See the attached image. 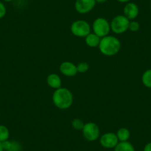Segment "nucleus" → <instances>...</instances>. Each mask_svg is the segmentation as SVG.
Listing matches in <instances>:
<instances>
[{"label": "nucleus", "mask_w": 151, "mask_h": 151, "mask_svg": "<svg viewBox=\"0 0 151 151\" xmlns=\"http://www.w3.org/2000/svg\"><path fill=\"white\" fill-rule=\"evenodd\" d=\"M122 44L118 38L114 36H107L101 38L99 49L101 54L106 56H113L121 50Z\"/></svg>", "instance_id": "obj_1"}, {"label": "nucleus", "mask_w": 151, "mask_h": 151, "mask_svg": "<svg viewBox=\"0 0 151 151\" xmlns=\"http://www.w3.org/2000/svg\"><path fill=\"white\" fill-rule=\"evenodd\" d=\"M53 104L60 110H67L72 106L73 102V95L69 89L60 88L55 90L52 95Z\"/></svg>", "instance_id": "obj_2"}, {"label": "nucleus", "mask_w": 151, "mask_h": 151, "mask_svg": "<svg viewBox=\"0 0 151 151\" xmlns=\"http://www.w3.org/2000/svg\"><path fill=\"white\" fill-rule=\"evenodd\" d=\"M130 20L124 15H117L113 17L110 23V29L116 34H122L129 30Z\"/></svg>", "instance_id": "obj_3"}, {"label": "nucleus", "mask_w": 151, "mask_h": 151, "mask_svg": "<svg viewBox=\"0 0 151 151\" xmlns=\"http://www.w3.org/2000/svg\"><path fill=\"white\" fill-rule=\"evenodd\" d=\"M70 32L76 37L85 38L91 33V27L85 20L79 19L74 21L71 24Z\"/></svg>", "instance_id": "obj_4"}, {"label": "nucleus", "mask_w": 151, "mask_h": 151, "mask_svg": "<svg viewBox=\"0 0 151 151\" xmlns=\"http://www.w3.org/2000/svg\"><path fill=\"white\" fill-rule=\"evenodd\" d=\"M91 28L93 31V33L96 34L100 38L107 36L111 31L110 23L109 22L108 20L103 17H99L96 19L93 22Z\"/></svg>", "instance_id": "obj_5"}, {"label": "nucleus", "mask_w": 151, "mask_h": 151, "mask_svg": "<svg viewBox=\"0 0 151 151\" xmlns=\"http://www.w3.org/2000/svg\"><path fill=\"white\" fill-rule=\"evenodd\" d=\"M84 138L88 142H95L100 137V129L95 122L85 123L82 130Z\"/></svg>", "instance_id": "obj_6"}, {"label": "nucleus", "mask_w": 151, "mask_h": 151, "mask_svg": "<svg viewBox=\"0 0 151 151\" xmlns=\"http://www.w3.org/2000/svg\"><path fill=\"white\" fill-rule=\"evenodd\" d=\"M100 145L106 149H114L119 142L116 133L108 132L101 135L99 137Z\"/></svg>", "instance_id": "obj_7"}, {"label": "nucleus", "mask_w": 151, "mask_h": 151, "mask_svg": "<svg viewBox=\"0 0 151 151\" xmlns=\"http://www.w3.org/2000/svg\"><path fill=\"white\" fill-rule=\"evenodd\" d=\"M96 5V0H76L75 9L80 14H86L93 10Z\"/></svg>", "instance_id": "obj_8"}, {"label": "nucleus", "mask_w": 151, "mask_h": 151, "mask_svg": "<svg viewBox=\"0 0 151 151\" xmlns=\"http://www.w3.org/2000/svg\"><path fill=\"white\" fill-rule=\"evenodd\" d=\"M59 70L62 75L67 77H73L78 73L76 65L69 61L62 62L59 66Z\"/></svg>", "instance_id": "obj_9"}, {"label": "nucleus", "mask_w": 151, "mask_h": 151, "mask_svg": "<svg viewBox=\"0 0 151 151\" xmlns=\"http://www.w3.org/2000/svg\"><path fill=\"white\" fill-rule=\"evenodd\" d=\"M123 13L124 17H127L130 21L136 19L139 14V6L134 2H127L124 5Z\"/></svg>", "instance_id": "obj_10"}, {"label": "nucleus", "mask_w": 151, "mask_h": 151, "mask_svg": "<svg viewBox=\"0 0 151 151\" xmlns=\"http://www.w3.org/2000/svg\"><path fill=\"white\" fill-rule=\"evenodd\" d=\"M46 82H47V85L50 88H53V89L56 90L59 88H62V79L60 78L58 74L56 73H50L47 76V79H46Z\"/></svg>", "instance_id": "obj_11"}, {"label": "nucleus", "mask_w": 151, "mask_h": 151, "mask_svg": "<svg viewBox=\"0 0 151 151\" xmlns=\"http://www.w3.org/2000/svg\"><path fill=\"white\" fill-rule=\"evenodd\" d=\"M100 40H101V38L94 33H91L85 38V41L87 45L92 48L99 47Z\"/></svg>", "instance_id": "obj_12"}, {"label": "nucleus", "mask_w": 151, "mask_h": 151, "mask_svg": "<svg viewBox=\"0 0 151 151\" xmlns=\"http://www.w3.org/2000/svg\"><path fill=\"white\" fill-rule=\"evenodd\" d=\"M5 151H21L22 149L21 144L17 141H5L2 142Z\"/></svg>", "instance_id": "obj_13"}, {"label": "nucleus", "mask_w": 151, "mask_h": 151, "mask_svg": "<svg viewBox=\"0 0 151 151\" xmlns=\"http://www.w3.org/2000/svg\"><path fill=\"white\" fill-rule=\"evenodd\" d=\"M116 136L119 142H128L130 138V132L126 127H121L116 132Z\"/></svg>", "instance_id": "obj_14"}, {"label": "nucleus", "mask_w": 151, "mask_h": 151, "mask_svg": "<svg viewBox=\"0 0 151 151\" xmlns=\"http://www.w3.org/2000/svg\"><path fill=\"white\" fill-rule=\"evenodd\" d=\"M114 151H136V149L130 142H119L114 148Z\"/></svg>", "instance_id": "obj_15"}, {"label": "nucleus", "mask_w": 151, "mask_h": 151, "mask_svg": "<svg viewBox=\"0 0 151 151\" xmlns=\"http://www.w3.org/2000/svg\"><path fill=\"white\" fill-rule=\"evenodd\" d=\"M142 82L146 88L151 89V68L146 70L142 76Z\"/></svg>", "instance_id": "obj_16"}, {"label": "nucleus", "mask_w": 151, "mask_h": 151, "mask_svg": "<svg viewBox=\"0 0 151 151\" xmlns=\"http://www.w3.org/2000/svg\"><path fill=\"white\" fill-rule=\"evenodd\" d=\"M10 137V130L6 126L0 124V142L8 141Z\"/></svg>", "instance_id": "obj_17"}, {"label": "nucleus", "mask_w": 151, "mask_h": 151, "mask_svg": "<svg viewBox=\"0 0 151 151\" xmlns=\"http://www.w3.org/2000/svg\"><path fill=\"white\" fill-rule=\"evenodd\" d=\"M72 127L76 130H82L83 129L85 123L80 119H74L71 122Z\"/></svg>", "instance_id": "obj_18"}, {"label": "nucleus", "mask_w": 151, "mask_h": 151, "mask_svg": "<svg viewBox=\"0 0 151 151\" xmlns=\"http://www.w3.org/2000/svg\"><path fill=\"white\" fill-rule=\"evenodd\" d=\"M76 67H77L78 73H85L88 72L90 68L89 65L86 62H80V63H79L76 65Z\"/></svg>", "instance_id": "obj_19"}, {"label": "nucleus", "mask_w": 151, "mask_h": 151, "mask_svg": "<svg viewBox=\"0 0 151 151\" xmlns=\"http://www.w3.org/2000/svg\"><path fill=\"white\" fill-rule=\"evenodd\" d=\"M140 29V24L137 21L132 20L129 24V30L131 32H137Z\"/></svg>", "instance_id": "obj_20"}, {"label": "nucleus", "mask_w": 151, "mask_h": 151, "mask_svg": "<svg viewBox=\"0 0 151 151\" xmlns=\"http://www.w3.org/2000/svg\"><path fill=\"white\" fill-rule=\"evenodd\" d=\"M7 14V8L5 4L0 1V19L5 17Z\"/></svg>", "instance_id": "obj_21"}, {"label": "nucleus", "mask_w": 151, "mask_h": 151, "mask_svg": "<svg viewBox=\"0 0 151 151\" xmlns=\"http://www.w3.org/2000/svg\"><path fill=\"white\" fill-rule=\"evenodd\" d=\"M143 151H151V142H148L147 144L145 145V146L144 147Z\"/></svg>", "instance_id": "obj_22"}, {"label": "nucleus", "mask_w": 151, "mask_h": 151, "mask_svg": "<svg viewBox=\"0 0 151 151\" xmlns=\"http://www.w3.org/2000/svg\"><path fill=\"white\" fill-rule=\"evenodd\" d=\"M117 2H120V3H127V2H130L131 0H116Z\"/></svg>", "instance_id": "obj_23"}, {"label": "nucleus", "mask_w": 151, "mask_h": 151, "mask_svg": "<svg viewBox=\"0 0 151 151\" xmlns=\"http://www.w3.org/2000/svg\"><path fill=\"white\" fill-rule=\"evenodd\" d=\"M107 1H108V0H96V3H100V4L104 3V2H107Z\"/></svg>", "instance_id": "obj_24"}, {"label": "nucleus", "mask_w": 151, "mask_h": 151, "mask_svg": "<svg viewBox=\"0 0 151 151\" xmlns=\"http://www.w3.org/2000/svg\"><path fill=\"white\" fill-rule=\"evenodd\" d=\"M0 151H5L3 148V145H2V142H0Z\"/></svg>", "instance_id": "obj_25"}, {"label": "nucleus", "mask_w": 151, "mask_h": 151, "mask_svg": "<svg viewBox=\"0 0 151 151\" xmlns=\"http://www.w3.org/2000/svg\"><path fill=\"white\" fill-rule=\"evenodd\" d=\"M3 1H5V2H12V1H14V0H3Z\"/></svg>", "instance_id": "obj_26"}, {"label": "nucleus", "mask_w": 151, "mask_h": 151, "mask_svg": "<svg viewBox=\"0 0 151 151\" xmlns=\"http://www.w3.org/2000/svg\"><path fill=\"white\" fill-rule=\"evenodd\" d=\"M150 11H151V2H150Z\"/></svg>", "instance_id": "obj_27"}]
</instances>
